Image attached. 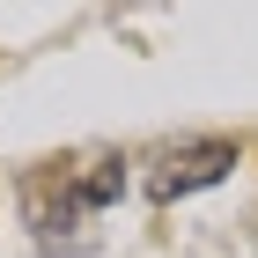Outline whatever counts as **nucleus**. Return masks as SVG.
Wrapping results in <instances>:
<instances>
[{
	"label": "nucleus",
	"instance_id": "nucleus-1",
	"mask_svg": "<svg viewBox=\"0 0 258 258\" xmlns=\"http://www.w3.org/2000/svg\"><path fill=\"white\" fill-rule=\"evenodd\" d=\"M229 170H236V148H229V140H192V148H177V155L155 170L148 192L155 199H184V192H199V184H221Z\"/></svg>",
	"mask_w": 258,
	"mask_h": 258
}]
</instances>
